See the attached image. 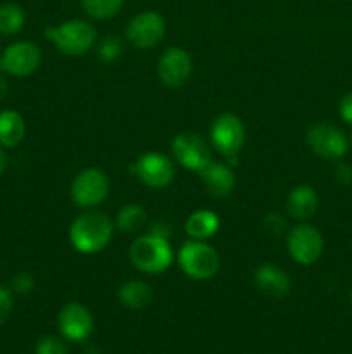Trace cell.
<instances>
[{
    "mask_svg": "<svg viewBox=\"0 0 352 354\" xmlns=\"http://www.w3.org/2000/svg\"><path fill=\"white\" fill-rule=\"evenodd\" d=\"M114 221L100 211H86L71 225L69 239L72 248L83 254H95L109 245L114 234Z\"/></svg>",
    "mask_w": 352,
    "mask_h": 354,
    "instance_id": "cell-1",
    "label": "cell"
},
{
    "mask_svg": "<svg viewBox=\"0 0 352 354\" xmlns=\"http://www.w3.org/2000/svg\"><path fill=\"white\" fill-rule=\"evenodd\" d=\"M130 259L135 268L144 273L157 275L166 272L173 263V249L168 239L148 234L138 237L130 248Z\"/></svg>",
    "mask_w": 352,
    "mask_h": 354,
    "instance_id": "cell-2",
    "label": "cell"
},
{
    "mask_svg": "<svg viewBox=\"0 0 352 354\" xmlns=\"http://www.w3.org/2000/svg\"><path fill=\"white\" fill-rule=\"evenodd\" d=\"M45 37L66 55H83L93 47L97 31L88 21L71 19L59 26H48Z\"/></svg>",
    "mask_w": 352,
    "mask_h": 354,
    "instance_id": "cell-3",
    "label": "cell"
},
{
    "mask_svg": "<svg viewBox=\"0 0 352 354\" xmlns=\"http://www.w3.org/2000/svg\"><path fill=\"white\" fill-rule=\"evenodd\" d=\"M179 268L193 280H207L219 270V254L204 241H190L178 252Z\"/></svg>",
    "mask_w": 352,
    "mask_h": 354,
    "instance_id": "cell-4",
    "label": "cell"
},
{
    "mask_svg": "<svg viewBox=\"0 0 352 354\" xmlns=\"http://www.w3.org/2000/svg\"><path fill=\"white\" fill-rule=\"evenodd\" d=\"M211 142L230 165H237L238 152L245 142V127L237 114H219L211 124Z\"/></svg>",
    "mask_w": 352,
    "mask_h": 354,
    "instance_id": "cell-5",
    "label": "cell"
},
{
    "mask_svg": "<svg viewBox=\"0 0 352 354\" xmlns=\"http://www.w3.org/2000/svg\"><path fill=\"white\" fill-rule=\"evenodd\" d=\"M109 178L102 169H83L71 183V199L76 206L92 209L109 196Z\"/></svg>",
    "mask_w": 352,
    "mask_h": 354,
    "instance_id": "cell-6",
    "label": "cell"
},
{
    "mask_svg": "<svg viewBox=\"0 0 352 354\" xmlns=\"http://www.w3.org/2000/svg\"><path fill=\"white\" fill-rule=\"evenodd\" d=\"M131 173L150 189H166L175 178V165L161 152H147L131 165Z\"/></svg>",
    "mask_w": 352,
    "mask_h": 354,
    "instance_id": "cell-7",
    "label": "cell"
},
{
    "mask_svg": "<svg viewBox=\"0 0 352 354\" xmlns=\"http://www.w3.org/2000/svg\"><path fill=\"white\" fill-rule=\"evenodd\" d=\"M311 151L324 159H340L347 154L349 140L344 131L330 123H316L307 130Z\"/></svg>",
    "mask_w": 352,
    "mask_h": 354,
    "instance_id": "cell-8",
    "label": "cell"
},
{
    "mask_svg": "<svg viewBox=\"0 0 352 354\" xmlns=\"http://www.w3.org/2000/svg\"><path fill=\"white\" fill-rule=\"evenodd\" d=\"M166 21L154 10H144L130 19L126 38L137 48H152L164 38Z\"/></svg>",
    "mask_w": 352,
    "mask_h": 354,
    "instance_id": "cell-9",
    "label": "cell"
},
{
    "mask_svg": "<svg viewBox=\"0 0 352 354\" xmlns=\"http://www.w3.org/2000/svg\"><path fill=\"white\" fill-rule=\"evenodd\" d=\"M171 151L179 166L197 173L213 161L209 145L199 133L176 135L171 144Z\"/></svg>",
    "mask_w": 352,
    "mask_h": 354,
    "instance_id": "cell-10",
    "label": "cell"
},
{
    "mask_svg": "<svg viewBox=\"0 0 352 354\" xmlns=\"http://www.w3.org/2000/svg\"><path fill=\"white\" fill-rule=\"evenodd\" d=\"M286 248L293 261L300 265H313L323 252V237L317 228L311 225H299L289 234Z\"/></svg>",
    "mask_w": 352,
    "mask_h": 354,
    "instance_id": "cell-11",
    "label": "cell"
},
{
    "mask_svg": "<svg viewBox=\"0 0 352 354\" xmlns=\"http://www.w3.org/2000/svg\"><path fill=\"white\" fill-rule=\"evenodd\" d=\"M41 64V50L30 41H17L0 57V68L12 76H28L37 71Z\"/></svg>",
    "mask_w": 352,
    "mask_h": 354,
    "instance_id": "cell-12",
    "label": "cell"
},
{
    "mask_svg": "<svg viewBox=\"0 0 352 354\" xmlns=\"http://www.w3.org/2000/svg\"><path fill=\"white\" fill-rule=\"evenodd\" d=\"M59 330L71 342H83L93 334V317L86 306L69 303L59 313Z\"/></svg>",
    "mask_w": 352,
    "mask_h": 354,
    "instance_id": "cell-13",
    "label": "cell"
},
{
    "mask_svg": "<svg viewBox=\"0 0 352 354\" xmlns=\"http://www.w3.org/2000/svg\"><path fill=\"white\" fill-rule=\"evenodd\" d=\"M157 73L166 86L178 88L185 85L192 75V57L188 52L179 47L168 48L159 59Z\"/></svg>",
    "mask_w": 352,
    "mask_h": 354,
    "instance_id": "cell-14",
    "label": "cell"
},
{
    "mask_svg": "<svg viewBox=\"0 0 352 354\" xmlns=\"http://www.w3.org/2000/svg\"><path fill=\"white\" fill-rule=\"evenodd\" d=\"M254 282L262 294L269 297H283L290 292V277L280 266L264 263L254 273Z\"/></svg>",
    "mask_w": 352,
    "mask_h": 354,
    "instance_id": "cell-15",
    "label": "cell"
},
{
    "mask_svg": "<svg viewBox=\"0 0 352 354\" xmlns=\"http://www.w3.org/2000/svg\"><path fill=\"white\" fill-rule=\"evenodd\" d=\"M200 180L206 185L207 192L214 197H226L230 196L235 187V175L231 166L224 162L211 161L206 168L199 171Z\"/></svg>",
    "mask_w": 352,
    "mask_h": 354,
    "instance_id": "cell-16",
    "label": "cell"
},
{
    "mask_svg": "<svg viewBox=\"0 0 352 354\" xmlns=\"http://www.w3.org/2000/svg\"><path fill=\"white\" fill-rule=\"evenodd\" d=\"M320 197L309 185H299L286 197V213L295 220H309L317 209Z\"/></svg>",
    "mask_w": 352,
    "mask_h": 354,
    "instance_id": "cell-17",
    "label": "cell"
},
{
    "mask_svg": "<svg viewBox=\"0 0 352 354\" xmlns=\"http://www.w3.org/2000/svg\"><path fill=\"white\" fill-rule=\"evenodd\" d=\"M219 230V216L214 211L200 209L190 214L185 223V232L193 241H207Z\"/></svg>",
    "mask_w": 352,
    "mask_h": 354,
    "instance_id": "cell-18",
    "label": "cell"
},
{
    "mask_svg": "<svg viewBox=\"0 0 352 354\" xmlns=\"http://www.w3.org/2000/svg\"><path fill=\"white\" fill-rule=\"evenodd\" d=\"M26 133V124L23 116L16 111H2L0 113V145L12 149L23 142Z\"/></svg>",
    "mask_w": 352,
    "mask_h": 354,
    "instance_id": "cell-19",
    "label": "cell"
},
{
    "mask_svg": "<svg viewBox=\"0 0 352 354\" xmlns=\"http://www.w3.org/2000/svg\"><path fill=\"white\" fill-rule=\"evenodd\" d=\"M154 299L150 287L141 280H131L119 289V301L130 310H144Z\"/></svg>",
    "mask_w": 352,
    "mask_h": 354,
    "instance_id": "cell-20",
    "label": "cell"
},
{
    "mask_svg": "<svg viewBox=\"0 0 352 354\" xmlns=\"http://www.w3.org/2000/svg\"><path fill=\"white\" fill-rule=\"evenodd\" d=\"M147 223V213L138 204H126L119 209L116 218V227L124 234H135L140 232Z\"/></svg>",
    "mask_w": 352,
    "mask_h": 354,
    "instance_id": "cell-21",
    "label": "cell"
},
{
    "mask_svg": "<svg viewBox=\"0 0 352 354\" xmlns=\"http://www.w3.org/2000/svg\"><path fill=\"white\" fill-rule=\"evenodd\" d=\"M24 10L17 3L0 6V35H14L24 26Z\"/></svg>",
    "mask_w": 352,
    "mask_h": 354,
    "instance_id": "cell-22",
    "label": "cell"
},
{
    "mask_svg": "<svg viewBox=\"0 0 352 354\" xmlns=\"http://www.w3.org/2000/svg\"><path fill=\"white\" fill-rule=\"evenodd\" d=\"M81 6L93 19H109L123 9L124 0H81Z\"/></svg>",
    "mask_w": 352,
    "mask_h": 354,
    "instance_id": "cell-23",
    "label": "cell"
},
{
    "mask_svg": "<svg viewBox=\"0 0 352 354\" xmlns=\"http://www.w3.org/2000/svg\"><path fill=\"white\" fill-rule=\"evenodd\" d=\"M124 45L121 41L119 37L116 35H109V37L104 38L99 44V48H97V54H99V59L102 62H114L116 59H119L123 55Z\"/></svg>",
    "mask_w": 352,
    "mask_h": 354,
    "instance_id": "cell-24",
    "label": "cell"
},
{
    "mask_svg": "<svg viewBox=\"0 0 352 354\" xmlns=\"http://www.w3.org/2000/svg\"><path fill=\"white\" fill-rule=\"evenodd\" d=\"M37 354H69L68 346L57 337H52V335H47V337H41L40 341L37 342Z\"/></svg>",
    "mask_w": 352,
    "mask_h": 354,
    "instance_id": "cell-25",
    "label": "cell"
},
{
    "mask_svg": "<svg viewBox=\"0 0 352 354\" xmlns=\"http://www.w3.org/2000/svg\"><path fill=\"white\" fill-rule=\"evenodd\" d=\"M12 296H10L9 290L0 286V325L9 320L10 313H12Z\"/></svg>",
    "mask_w": 352,
    "mask_h": 354,
    "instance_id": "cell-26",
    "label": "cell"
},
{
    "mask_svg": "<svg viewBox=\"0 0 352 354\" xmlns=\"http://www.w3.org/2000/svg\"><path fill=\"white\" fill-rule=\"evenodd\" d=\"M14 290H17L19 294H28L30 290H33L35 280L30 273H19L17 277H14L12 280Z\"/></svg>",
    "mask_w": 352,
    "mask_h": 354,
    "instance_id": "cell-27",
    "label": "cell"
},
{
    "mask_svg": "<svg viewBox=\"0 0 352 354\" xmlns=\"http://www.w3.org/2000/svg\"><path fill=\"white\" fill-rule=\"evenodd\" d=\"M264 227L269 234L278 235L285 230L286 223H285V220H283V216H280V214L275 213V214H268V216H266Z\"/></svg>",
    "mask_w": 352,
    "mask_h": 354,
    "instance_id": "cell-28",
    "label": "cell"
},
{
    "mask_svg": "<svg viewBox=\"0 0 352 354\" xmlns=\"http://www.w3.org/2000/svg\"><path fill=\"white\" fill-rule=\"evenodd\" d=\"M338 113H340V118L345 123L352 124V92L345 93L342 97L340 104H338Z\"/></svg>",
    "mask_w": 352,
    "mask_h": 354,
    "instance_id": "cell-29",
    "label": "cell"
},
{
    "mask_svg": "<svg viewBox=\"0 0 352 354\" xmlns=\"http://www.w3.org/2000/svg\"><path fill=\"white\" fill-rule=\"evenodd\" d=\"M335 175H337L338 182L349 183L352 180V168L345 162H338L337 168H335Z\"/></svg>",
    "mask_w": 352,
    "mask_h": 354,
    "instance_id": "cell-30",
    "label": "cell"
},
{
    "mask_svg": "<svg viewBox=\"0 0 352 354\" xmlns=\"http://www.w3.org/2000/svg\"><path fill=\"white\" fill-rule=\"evenodd\" d=\"M150 234L154 235H159V237H164L168 239L169 235V227L166 223H161V221H157V223H154L150 227Z\"/></svg>",
    "mask_w": 352,
    "mask_h": 354,
    "instance_id": "cell-31",
    "label": "cell"
},
{
    "mask_svg": "<svg viewBox=\"0 0 352 354\" xmlns=\"http://www.w3.org/2000/svg\"><path fill=\"white\" fill-rule=\"evenodd\" d=\"M6 165H7V158H6V152L0 149V175L3 173V169H6Z\"/></svg>",
    "mask_w": 352,
    "mask_h": 354,
    "instance_id": "cell-32",
    "label": "cell"
},
{
    "mask_svg": "<svg viewBox=\"0 0 352 354\" xmlns=\"http://www.w3.org/2000/svg\"><path fill=\"white\" fill-rule=\"evenodd\" d=\"M6 90H7V83H6V80H3L2 76H0V97H3Z\"/></svg>",
    "mask_w": 352,
    "mask_h": 354,
    "instance_id": "cell-33",
    "label": "cell"
},
{
    "mask_svg": "<svg viewBox=\"0 0 352 354\" xmlns=\"http://www.w3.org/2000/svg\"><path fill=\"white\" fill-rule=\"evenodd\" d=\"M351 303H352V289H351Z\"/></svg>",
    "mask_w": 352,
    "mask_h": 354,
    "instance_id": "cell-34",
    "label": "cell"
}]
</instances>
